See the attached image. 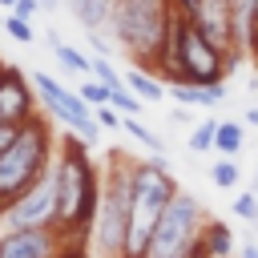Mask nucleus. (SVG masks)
<instances>
[{
    "label": "nucleus",
    "instance_id": "10",
    "mask_svg": "<svg viewBox=\"0 0 258 258\" xmlns=\"http://www.w3.org/2000/svg\"><path fill=\"white\" fill-rule=\"evenodd\" d=\"M73 238L60 234V226H28V230H4L0 234V258H60Z\"/></svg>",
    "mask_w": 258,
    "mask_h": 258
},
{
    "label": "nucleus",
    "instance_id": "18",
    "mask_svg": "<svg viewBox=\"0 0 258 258\" xmlns=\"http://www.w3.org/2000/svg\"><path fill=\"white\" fill-rule=\"evenodd\" d=\"M238 177H242V169H238V157H218L214 165H210V181L218 185V189H234L238 185Z\"/></svg>",
    "mask_w": 258,
    "mask_h": 258
},
{
    "label": "nucleus",
    "instance_id": "16",
    "mask_svg": "<svg viewBox=\"0 0 258 258\" xmlns=\"http://www.w3.org/2000/svg\"><path fill=\"white\" fill-rule=\"evenodd\" d=\"M242 145H246V125H242V121H218V129H214V149L226 153V157H238Z\"/></svg>",
    "mask_w": 258,
    "mask_h": 258
},
{
    "label": "nucleus",
    "instance_id": "29",
    "mask_svg": "<svg viewBox=\"0 0 258 258\" xmlns=\"http://www.w3.org/2000/svg\"><path fill=\"white\" fill-rule=\"evenodd\" d=\"M242 125H258V105H246V117H242Z\"/></svg>",
    "mask_w": 258,
    "mask_h": 258
},
{
    "label": "nucleus",
    "instance_id": "26",
    "mask_svg": "<svg viewBox=\"0 0 258 258\" xmlns=\"http://www.w3.org/2000/svg\"><path fill=\"white\" fill-rule=\"evenodd\" d=\"M12 12H16V16H24V20H32V16L40 12V0H16V4H12Z\"/></svg>",
    "mask_w": 258,
    "mask_h": 258
},
{
    "label": "nucleus",
    "instance_id": "6",
    "mask_svg": "<svg viewBox=\"0 0 258 258\" xmlns=\"http://www.w3.org/2000/svg\"><path fill=\"white\" fill-rule=\"evenodd\" d=\"M129 165L121 161L109 169V181L101 185V206H97V222H93V238L97 250L105 258H121L125 246V230H129V206H133V189H129Z\"/></svg>",
    "mask_w": 258,
    "mask_h": 258
},
{
    "label": "nucleus",
    "instance_id": "14",
    "mask_svg": "<svg viewBox=\"0 0 258 258\" xmlns=\"http://www.w3.org/2000/svg\"><path fill=\"white\" fill-rule=\"evenodd\" d=\"M125 85L141 97V101H161L165 97V81L161 77H153V69H125Z\"/></svg>",
    "mask_w": 258,
    "mask_h": 258
},
{
    "label": "nucleus",
    "instance_id": "21",
    "mask_svg": "<svg viewBox=\"0 0 258 258\" xmlns=\"http://www.w3.org/2000/svg\"><path fill=\"white\" fill-rule=\"evenodd\" d=\"M4 32H8V36H12L16 44H32V40H36V32H32V24H28L24 16H16V12H12L8 20H4Z\"/></svg>",
    "mask_w": 258,
    "mask_h": 258
},
{
    "label": "nucleus",
    "instance_id": "17",
    "mask_svg": "<svg viewBox=\"0 0 258 258\" xmlns=\"http://www.w3.org/2000/svg\"><path fill=\"white\" fill-rule=\"evenodd\" d=\"M48 44H52V52H56V60H60V64H64L69 73H81V77H85V73H93V60H89V56H85L81 48H73V44H64V40H60L56 32H48Z\"/></svg>",
    "mask_w": 258,
    "mask_h": 258
},
{
    "label": "nucleus",
    "instance_id": "28",
    "mask_svg": "<svg viewBox=\"0 0 258 258\" xmlns=\"http://www.w3.org/2000/svg\"><path fill=\"white\" fill-rule=\"evenodd\" d=\"M16 129H20V125H0V149H4V145L16 137Z\"/></svg>",
    "mask_w": 258,
    "mask_h": 258
},
{
    "label": "nucleus",
    "instance_id": "20",
    "mask_svg": "<svg viewBox=\"0 0 258 258\" xmlns=\"http://www.w3.org/2000/svg\"><path fill=\"white\" fill-rule=\"evenodd\" d=\"M121 129H125V133H133V137H137V141H141L145 149H153V153H165L161 137H157V133H149V129H145V125H141L137 117H121Z\"/></svg>",
    "mask_w": 258,
    "mask_h": 258
},
{
    "label": "nucleus",
    "instance_id": "15",
    "mask_svg": "<svg viewBox=\"0 0 258 258\" xmlns=\"http://www.w3.org/2000/svg\"><path fill=\"white\" fill-rule=\"evenodd\" d=\"M202 246H206L210 258H230V254H234V230H230L226 222H206Z\"/></svg>",
    "mask_w": 258,
    "mask_h": 258
},
{
    "label": "nucleus",
    "instance_id": "7",
    "mask_svg": "<svg viewBox=\"0 0 258 258\" xmlns=\"http://www.w3.org/2000/svg\"><path fill=\"white\" fill-rule=\"evenodd\" d=\"M32 85H36V93H40V101H44V109L56 117V121H64L77 137H85L89 145L101 137V121H97V113H93V105L81 97V93H73V89H64L56 77H48V73H32Z\"/></svg>",
    "mask_w": 258,
    "mask_h": 258
},
{
    "label": "nucleus",
    "instance_id": "27",
    "mask_svg": "<svg viewBox=\"0 0 258 258\" xmlns=\"http://www.w3.org/2000/svg\"><path fill=\"white\" fill-rule=\"evenodd\" d=\"M246 44H250V52H254V60H258V16L250 20V36H246Z\"/></svg>",
    "mask_w": 258,
    "mask_h": 258
},
{
    "label": "nucleus",
    "instance_id": "25",
    "mask_svg": "<svg viewBox=\"0 0 258 258\" xmlns=\"http://www.w3.org/2000/svg\"><path fill=\"white\" fill-rule=\"evenodd\" d=\"M93 113H97V121H101V129H121V117H125V113H117L113 105H97Z\"/></svg>",
    "mask_w": 258,
    "mask_h": 258
},
{
    "label": "nucleus",
    "instance_id": "8",
    "mask_svg": "<svg viewBox=\"0 0 258 258\" xmlns=\"http://www.w3.org/2000/svg\"><path fill=\"white\" fill-rule=\"evenodd\" d=\"M4 230H28V226H56V169L48 165L4 214H0Z\"/></svg>",
    "mask_w": 258,
    "mask_h": 258
},
{
    "label": "nucleus",
    "instance_id": "3",
    "mask_svg": "<svg viewBox=\"0 0 258 258\" xmlns=\"http://www.w3.org/2000/svg\"><path fill=\"white\" fill-rule=\"evenodd\" d=\"M173 16H177L173 0H113L109 24H113L117 44L141 69H153L157 73V60H161V48H165V36H169Z\"/></svg>",
    "mask_w": 258,
    "mask_h": 258
},
{
    "label": "nucleus",
    "instance_id": "22",
    "mask_svg": "<svg viewBox=\"0 0 258 258\" xmlns=\"http://www.w3.org/2000/svg\"><path fill=\"white\" fill-rule=\"evenodd\" d=\"M234 218L242 222H258V189H246L234 198Z\"/></svg>",
    "mask_w": 258,
    "mask_h": 258
},
{
    "label": "nucleus",
    "instance_id": "9",
    "mask_svg": "<svg viewBox=\"0 0 258 258\" xmlns=\"http://www.w3.org/2000/svg\"><path fill=\"white\" fill-rule=\"evenodd\" d=\"M185 20L202 36H210L218 48H226V52L242 48L238 44V4L234 0H194V8L185 12Z\"/></svg>",
    "mask_w": 258,
    "mask_h": 258
},
{
    "label": "nucleus",
    "instance_id": "19",
    "mask_svg": "<svg viewBox=\"0 0 258 258\" xmlns=\"http://www.w3.org/2000/svg\"><path fill=\"white\" fill-rule=\"evenodd\" d=\"M214 129H218V117H206V121H198L194 129H189V153H210L214 149Z\"/></svg>",
    "mask_w": 258,
    "mask_h": 258
},
{
    "label": "nucleus",
    "instance_id": "31",
    "mask_svg": "<svg viewBox=\"0 0 258 258\" xmlns=\"http://www.w3.org/2000/svg\"><path fill=\"white\" fill-rule=\"evenodd\" d=\"M169 117H173V121H177V125H189V113H185V109H173V113H169Z\"/></svg>",
    "mask_w": 258,
    "mask_h": 258
},
{
    "label": "nucleus",
    "instance_id": "24",
    "mask_svg": "<svg viewBox=\"0 0 258 258\" xmlns=\"http://www.w3.org/2000/svg\"><path fill=\"white\" fill-rule=\"evenodd\" d=\"M109 93H113V89H109L105 81H97V77H93V81H81V97H85L93 109H97V105H109Z\"/></svg>",
    "mask_w": 258,
    "mask_h": 258
},
{
    "label": "nucleus",
    "instance_id": "2",
    "mask_svg": "<svg viewBox=\"0 0 258 258\" xmlns=\"http://www.w3.org/2000/svg\"><path fill=\"white\" fill-rule=\"evenodd\" d=\"M129 189H133V206H129V230H125L121 258H149L157 218H161L165 202L177 194V181L169 173L165 153H157L149 161H133L129 165Z\"/></svg>",
    "mask_w": 258,
    "mask_h": 258
},
{
    "label": "nucleus",
    "instance_id": "30",
    "mask_svg": "<svg viewBox=\"0 0 258 258\" xmlns=\"http://www.w3.org/2000/svg\"><path fill=\"white\" fill-rule=\"evenodd\" d=\"M185 258H210V254H206V246H202V238H198V242H194V250H189V254H185Z\"/></svg>",
    "mask_w": 258,
    "mask_h": 258
},
{
    "label": "nucleus",
    "instance_id": "33",
    "mask_svg": "<svg viewBox=\"0 0 258 258\" xmlns=\"http://www.w3.org/2000/svg\"><path fill=\"white\" fill-rule=\"evenodd\" d=\"M173 8H177V12H181V16H185V12H189V8H194V0H173Z\"/></svg>",
    "mask_w": 258,
    "mask_h": 258
},
{
    "label": "nucleus",
    "instance_id": "35",
    "mask_svg": "<svg viewBox=\"0 0 258 258\" xmlns=\"http://www.w3.org/2000/svg\"><path fill=\"white\" fill-rule=\"evenodd\" d=\"M0 73H4V64H0Z\"/></svg>",
    "mask_w": 258,
    "mask_h": 258
},
{
    "label": "nucleus",
    "instance_id": "12",
    "mask_svg": "<svg viewBox=\"0 0 258 258\" xmlns=\"http://www.w3.org/2000/svg\"><path fill=\"white\" fill-rule=\"evenodd\" d=\"M169 93H173V101H181L185 109H218L222 101H226V81H218V85H194V81H173L169 85Z\"/></svg>",
    "mask_w": 258,
    "mask_h": 258
},
{
    "label": "nucleus",
    "instance_id": "1",
    "mask_svg": "<svg viewBox=\"0 0 258 258\" xmlns=\"http://www.w3.org/2000/svg\"><path fill=\"white\" fill-rule=\"evenodd\" d=\"M89 141L85 137H64L60 157L52 161L56 169V226L69 238H85L89 226L97 222V206H101V181L97 169L89 161Z\"/></svg>",
    "mask_w": 258,
    "mask_h": 258
},
{
    "label": "nucleus",
    "instance_id": "13",
    "mask_svg": "<svg viewBox=\"0 0 258 258\" xmlns=\"http://www.w3.org/2000/svg\"><path fill=\"white\" fill-rule=\"evenodd\" d=\"M69 8H73V16H77V24H85L89 32L105 28L109 16H113V0H69Z\"/></svg>",
    "mask_w": 258,
    "mask_h": 258
},
{
    "label": "nucleus",
    "instance_id": "34",
    "mask_svg": "<svg viewBox=\"0 0 258 258\" xmlns=\"http://www.w3.org/2000/svg\"><path fill=\"white\" fill-rule=\"evenodd\" d=\"M0 4H8V8H12V4H16V0H0Z\"/></svg>",
    "mask_w": 258,
    "mask_h": 258
},
{
    "label": "nucleus",
    "instance_id": "32",
    "mask_svg": "<svg viewBox=\"0 0 258 258\" xmlns=\"http://www.w3.org/2000/svg\"><path fill=\"white\" fill-rule=\"evenodd\" d=\"M242 258H258V242H246L242 246Z\"/></svg>",
    "mask_w": 258,
    "mask_h": 258
},
{
    "label": "nucleus",
    "instance_id": "4",
    "mask_svg": "<svg viewBox=\"0 0 258 258\" xmlns=\"http://www.w3.org/2000/svg\"><path fill=\"white\" fill-rule=\"evenodd\" d=\"M52 165V129L32 113L20 121L16 137L0 149V214Z\"/></svg>",
    "mask_w": 258,
    "mask_h": 258
},
{
    "label": "nucleus",
    "instance_id": "11",
    "mask_svg": "<svg viewBox=\"0 0 258 258\" xmlns=\"http://www.w3.org/2000/svg\"><path fill=\"white\" fill-rule=\"evenodd\" d=\"M32 105H36V101H32V89H28L24 73L4 64V73H0V125H20V121H28V117L36 113Z\"/></svg>",
    "mask_w": 258,
    "mask_h": 258
},
{
    "label": "nucleus",
    "instance_id": "5",
    "mask_svg": "<svg viewBox=\"0 0 258 258\" xmlns=\"http://www.w3.org/2000/svg\"><path fill=\"white\" fill-rule=\"evenodd\" d=\"M206 230V210L194 194L177 189L161 218H157V230H153V242H149V258H185L194 250V242L202 238Z\"/></svg>",
    "mask_w": 258,
    "mask_h": 258
},
{
    "label": "nucleus",
    "instance_id": "23",
    "mask_svg": "<svg viewBox=\"0 0 258 258\" xmlns=\"http://www.w3.org/2000/svg\"><path fill=\"white\" fill-rule=\"evenodd\" d=\"M93 77H97V81H105L109 89H121V85H125V77L109 64V56H93Z\"/></svg>",
    "mask_w": 258,
    "mask_h": 258
}]
</instances>
